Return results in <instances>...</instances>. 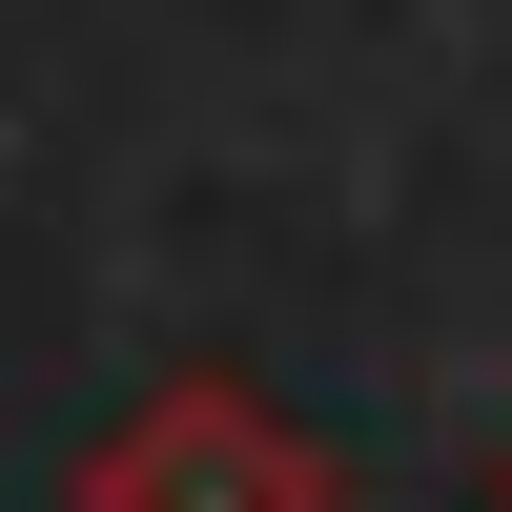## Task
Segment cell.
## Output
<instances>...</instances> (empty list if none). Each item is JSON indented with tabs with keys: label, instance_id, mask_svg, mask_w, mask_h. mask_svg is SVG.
Returning <instances> with one entry per match:
<instances>
[{
	"label": "cell",
	"instance_id": "1",
	"mask_svg": "<svg viewBox=\"0 0 512 512\" xmlns=\"http://www.w3.org/2000/svg\"><path fill=\"white\" fill-rule=\"evenodd\" d=\"M82 512H328V451L226 390H164L123 451H82Z\"/></svg>",
	"mask_w": 512,
	"mask_h": 512
}]
</instances>
